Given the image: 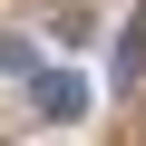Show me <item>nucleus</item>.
I'll return each instance as SVG.
<instances>
[{
    "label": "nucleus",
    "mask_w": 146,
    "mask_h": 146,
    "mask_svg": "<svg viewBox=\"0 0 146 146\" xmlns=\"http://www.w3.org/2000/svg\"><path fill=\"white\" fill-rule=\"evenodd\" d=\"M29 107H39L49 127H68V117H88V78H78V68H39V78H29Z\"/></svg>",
    "instance_id": "nucleus-1"
},
{
    "label": "nucleus",
    "mask_w": 146,
    "mask_h": 146,
    "mask_svg": "<svg viewBox=\"0 0 146 146\" xmlns=\"http://www.w3.org/2000/svg\"><path fill=\"white\" fill-rule=\"evenodd\" d=\"M146 68V20H127V39H117V78H136Z\"/></svg>",
    "instance_id": "nucleus-2"
},
{
    "label": "nucleus",
    "mask_w": 146,
    "mask_h": 146,
    "mask_svg": "<svg viewBox=\"0 0 146 146\" xmlns=\"http://www.w3.org/2000/svg\"><path fill=\"white\" fill-rule=\"evenodd\" d=\"M0 68H20V78H39V58H29V39H10V29H0Z\"/></svg>",
    "instance_id": "nucleus-3"
}]
</instances>
